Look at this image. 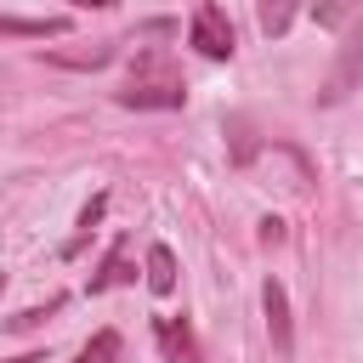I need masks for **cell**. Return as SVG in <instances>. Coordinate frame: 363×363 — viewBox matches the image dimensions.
<instances>
[{"mask_svg":"<svg viewBox=\"0 0 363 363\" xmlns=\"http://www.w3.org/2000/svg\"><path fill=\"white\" fill-rule=\"evenodd\" d=\"M295 11H301V0H255V23H261L267 40H284L289 23H295Z\"/></svg>","mask_w":363,"mask_h":363,"instance_id":"7","label":"cell"},{"mask_svg":"<svg viewBox=\"0 0 363 363\" xmlns=\"http://www.w3.org/2000/svg\"><path fill=\"white\" fill-rule=\"evenodd\" d=\"M62 28H68V17H6L0 23L6 40H23V34H40L45 40V34H62Z\"/></svg>","mask_w":363,"mask_h":363,"instance_id":"10","label":"cell"},{"mask_svg":"<svg viewBox=\"0 0 363 363\" xmlns=\"http://www.w3.org/2000/svg\"><path fill=\"white\" fill-rule=\"evenodd\" d=\"M119 352H125V340H119V329H96V335L85 340V352H79V363H119Z\"/></svg>","mask_w":363,"mask_h":363,"instance_id":"12","label":"cell"},{"mask_svg":"<svg viewBox=\"0 0 363 363\" xmlns=\"http://www.w3.org/2000/svg\"><path fill=\"white\" fill-rule=\"evenodd\" d=\"M261 244H284V221H278V216L261 221Z\"/></svg>","mask_w":363,"mask_h":363,"instance_id":"15","label":"cell"},{"mask_svg":"<svg viewBox=\"0 0 363 363\" xmlns=\"http://www.w3.org/2000/svg\"><path fill=\"white\" fill-rule=\"evenodd\" d=\"M357 11H363V0H312V17H318V28H346Z\"/></svg>","mask_w":363,"mask_h":363,"instance_id":"13","label":"cell"},{"mask_svg":"<svg viewBox=\"0 0 363 363\" xmlns=\"http://www.w3.org/2000/svg\"><path fill=\"white\" fill-rule=\"evenodd\" d=\"M153 329H159L164 357H176V363H199V340H193V329H187L182 318H153Z\"/></svg>","mask_w":363,"mask_h":363,"instance_id":"6","label":"cell"},{"mask_svg":"<svg viewBox=\"0 0 363 363\" xmlns=\"http://www.w3.org/2000/svg\"><path fill=\"white\" fill-rule=\"evenodd\" d=\"M147 289L153 295H170L176 289V255H170V244H153L147 250Z\"/></svg>","mask_w":363,"mask_h":363,"instance_id":"9","label":"cell"},{"mask_svg":"<svg viewBox=\"0 0 363 363\" xmlns=\"http://www.w3.org/2000/svg\"><path fill=\"white\" fill-rule=\"evenodd\" d=\"M261 306H267L272 352H278V357H289V352H295V323H289V295H284V284H278V278H267V284H261Z\"/></svg>","mask_w":363,"mask_h":363,"instance_id":"3","label":"cell"},{"mask_svg":"<svg viewBox=\"0 0 363 363\" xmlns=\"http://www.w3.org/2000/svg\"><path fill=\"white\" fill-rule=\"evenodd\" d=\"M102 216H108V193H96V199H91L85 210H79V221H74V238L62 244V255H68V261H74V255L85 250V238L96 233V221H102Z\"/></svg>","mask_w":363,"mask_h":363,"instance_id":"8","label":"cell"},{"mask_svg":"<svg viewBox=\"0 0 363 363\" xmlns=\"http://www.w3.org/2000/svg\"><path fill=\"white\" fill-rule=\"evenodd\" d=\"M187 40H193V51L210 57V62H227V57L238 51L233 23H227V11H221L216 0H199V11H193V23H187Z\"/></svg>","mask_w":363,"mask_h":363,"instance_id":"2","label":"cell"},{"mask_svg":"<svg viewBox=\"0 0 363 363\" xmlns=\"http://www.w3.org/2000/svg\"><path fill=\"white\" fill-rule=\"evenodd\" d=\"M74 6H96V11H113L119 0H74Z\"/></svg>","mask_w":363,"mask_h":363,"instance_id":"16","label":"cell"},{"mask_svg":"<svg viewBox=\"0 0 363 363\" xmlns=\"http://www.w3.org/2000/svg\"><path fill=\"white\" fill-rule=\"evenodd\" d=\"M352 85H363V28L340 45V57H335V74H329V91H323V102H340Z\"/></svg>","mask_w":363,"mask_h":363,"instance_id":"5","label":"cell"},{"mask_svg":"<svg viewBox=\"0 0 363 363\" xmlns=\"http://www.w3.org/2000/svg\"><path fill=\"white\" fill-rule=\"evenodd\" d=\"M17 363H45V357H17Z\"/></svg>","mask_w":363,"mask_h":363,"instance_id":"17","label":"cell"},{"mask_svg":"<svg viewBox=\"0 0 363 363\" xmlns=\"http://www.w3.org/2000/svg\"><path fill=\"white\" fill-rule=\"evenodd\" d=\"M119 57V45H91V51H45V62H57V68H102V62H113Z\"/></svg>","mask_w":363,"mask_h":363,"instance_id":"11","label":"cell"},{"mask_svg":"<svg viewBox=\"0 0 363 363\" xmlns=\"http://www.w3.org/2000/svg\"><path fill=\"white\" fill-rule=\"evenodd\" d=\"M125 284H136V267H130V238H113V250H108V261L91 272V295H108V289H125Z\"/></svg>","mask_w":363,"mask_h":363,"instance_id":"4","label":"cell"},{"mask_svg":"<svg viewBox=\"0 0 363 363\" xmlns=\"http://www.w3.org/2000/svg\"><path fill=\"white\" fill-rule=\"evenodd\" d=\"M51 312H62V295H51L45 306H28V312H17V318H6V329H11V335H23V329H34V323H45Z\"/></svg>","mask_w":363,"mask_h":363,"instance_id":"14","label":"cell"},{"mask_svg":"<svg viewBox=\"0 0 363 363\" xmlns=\"http://www.w3.org/2000/svg\"><path fill=\"white\" fill-rule=\"evenodd\" d=\"M113 102L119 108H187V85L170 74V62L164 57H142L136 62V74H130V85L125 91H113Z\"/></svg>","mask_w":363,"mask_h":363,"instance_id":"1","label":"cell"}]
</instances>
